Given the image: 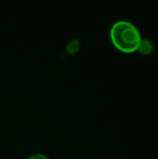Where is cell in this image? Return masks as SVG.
<instances>
[{
  "label": "cell",
  "mask_w": 158,
  "mask_h": 159,
  "mask_svg": "<svg viewBox=\"0 0 158 159\" xmlns=\"http://www.w3.org/2000/svg\"><path fill=\"white\" fill-rule=\"evenodd\" d=\"M110 36L115 48L125 53L136 51L142 40L139 30L134 24L128 20H118L115 22L111 28Z\"/></svg>",
  "instance_id": "cell-1"
},
{
  "label": "cell",
  "mask_w": 158,
  "mask_h": 159,
  "mask_svg": "<svg viewBox=\"0 0 158 159\" xmlns=\"http://www.w3.org/2000/svg\"><path fill=\"white\" fill-rule=\"evenodd\" d=\"M154 49H155L154 44L149 39H142V38L137 50L142 55H150V54H152Z\"/></svg>",
  "instance_id": "cell-2"
},
{
  "label": "cell",
  "mask_w": 158,
  "mask_h": 159,
  "mask_svg": "<svg viewBox=\"0 0 158 159\" xmlns=\"http://www.w3.org/2000/svg\"><path fill=\"white\" fill-rule=\"evenodd\" d=\"M28 159H49L47 156L43 155V154H34L33 156H31Z\"/></svg>",
  "instance_id": "cell-3"
}]
</instances>
